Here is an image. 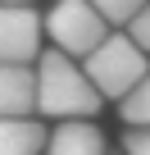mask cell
I'll return each mask as SVG.
<instances>
[{"mask_svg": "<svg viewBox=\"0 0 150 155\" xmlns=\"http://www.w3.org/2000/svg\"><path fill=\"white\" fill-rule=\"evenodd\" d=\"M100 91L87 78V68L73 64V55L64 50H46L37 55V110L50 119H91L100 110Z\"/></svg>", "mask_w": 150, "mask_h": 155, "instance_id": "6da1fadb", "label": "cell"}, {"mask_svg": "<svg viewBox=\"0 0 150 155\" xmlns=\"http://www.w3.org/2000/svg\"><path fill=\"white\" fill-rule=\"evenodd\" d=\"M145 73H150L145 50H141L127 32H109V37L87 55V78L96 82V91L109 96V101H123Z\"/></svg>", "mask_w": 150, "mask_h": 155, "instance_id": "7a4b0ae2", "label": "cell"}, {"mask_svg": "<svg viewBox=\"0 0 150 155\" xmlns=\"http://www.w3.org/2000/svg\"><path fill=\"white\" fill-rule=\"evenodd\" d=\"M46 32H50L55 50L87 59L109 37V23H105V14L91 5V0H55L50 14H46Z\"/></svg>", "mask_w": 150, "mask_h": 155, "instance_id": "3957f363", "label": "cell"}, {"mask_svg": "<svg viewBox=\"0 0 150 155\" xmlns=\"http://www.w3.org/2000/svg\"><path fill=\"white\" fill-rule=\"evenodd\" d=\"M46 18L32 5H0V64H32L41 55Z\"/></svg>", "mask_w": 150, "mask_h": 155, "instance_id": "277c9868", "label": "cell"}, {"mask_svg": "<svg viewBox=\"0 0 150 155\" xmlns=\"http://www.w3.org/2000/svg\"><path fill=\"white\" fill-rule=\"evenodd\" d=\"M37 110V68L0 64V119H27Z\"/></svg>", "mask_w": 150, "mask_h": 155, "instance_id": "5b68a950", "label": "cell"}, {"mask_svg": "<svg viewBox=\"0 0 150 155\" xmlns=\"http://www.w3.org/2000/svg\"><path fill=\"white\" fill-rule=\"evenodd\" d=\"M46 155H105V132L87 119H59L46 141Z\"/></svg>", "mask_w": 150, "mask_h": 155, "instance_id": "8992f818", "label": "cell"}, {"mask_svg": "<svg viewBox=\"0 0 150 155\" xmlns=\"http://www.w3.org/2000/svg\"><path fill=\"white\" fill-rule=\"evenodd\" d=\"M50 132L27 114V119H0V155H41Z\"/></svg>", "mask_w": 150, "mask_h": 155, "instance_id": "52a82bcc", "label": "cell"}, {"mask_svg": "<svg viewBox=\"0 0 150 155\" xmlns=\"http://www.w3.org/2000/svg\"><path fill=\"white\" fill-rule=\"evenodd\" d=\"M123 119H127V128H150V73L141 78V82L123 96Z\"/></svg>", "mask_w": 150, "mask_h": 155, "instance_id": "ba28073f", "label": "cell"}, {"mask_svg": "<svg viewBox=\"0 0 150 155\" xmlns=\"http://www.w3.org/2000/svg\"><path fill=\"white\" fill-rule=\"evenodd\" d=\"M91 5L105 14V23H123V28H127V23L136 18V9L145 5V0H91Z\"/></svg>", "mask_w": 150, "mask_h": 155, "instance_id": "9c48e42d", "label": "cell"}, {"mask_svg": "<svg viewBox=\"0 0 150 155\" xmlns=\"http://www.w3.org/2000/svg\"><path fill=\"white\" fill-rule=\"evenodd\" d=\"M127 37H132V41H136V46L150 55V0H145V5L136 9V18L127 23Z\"/></svg>", "mask_w": 150, "mask_h": 155, "instance_id": "30bf717a", "label": "cell"}, {"mask_svg": "<svg viewBox=\"0 0 150 155\" xmlns=\"http://www.w3.org/2000/svg\"><path fill=\"white\" fill-rule=\"evenodd\" d=\"M123 150H127V155H150V128H127Z\"/></svg>", "mask_w": 150, "mask_h": 155, "instance_id": "8fae6325", "label": "cell"}, {"mask_svg": "<svg viewBox=\"0 0 150 155\" xmlns=\"http://www.w3.org/2000/svg\"><path fill=\"white\" fill-rule=\"evenodd\" d=\"M0 5H32V0H0Z\"/></svg>", "mask_w": 150, "mask_h": 155, "instance_id": "7c38bea8", "label": "cell"}]
</instances>
